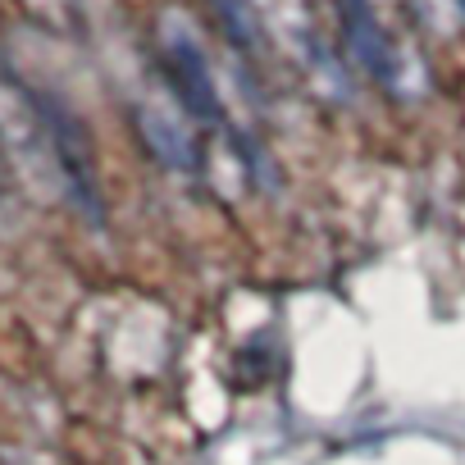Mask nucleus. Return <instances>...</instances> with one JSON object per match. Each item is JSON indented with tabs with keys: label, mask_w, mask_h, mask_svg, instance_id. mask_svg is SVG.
<instances>
[{
	"label": "nucleus",
	"mask_w": 465,
	"mask_h": 465,
	"mask_svg": "<svg viewBox=\"0 0 465 465\" xmlns=\"http://www.w3.org/2000/svg\"><path fill=\"white\" fill-rule=\"evenodd\" d=\"M142 124H146L151 151H155L164 164H173V169H192V164H196V151H192V142H187L183 133H173V128H169L164 119H155V114H146Z\"/></svg>",
	"instance_id": "obj_4"
},
{
	"label": "nucleus",
	"mask_w": 465,
	"mask_h": 465,
	"mask_svg": "<svg viewBox=\"0 0 465 465\" xmlns=\"http://www.w3.org/2000/svg\"><path fill=\"white\" fill-rule=\"evenodd\" d=\"M214 15H219V24H223L232 46H242V51L261 46V19H256L252 0H214Z\"/></svg>",
	"instance_id": "obj_3"
},
{
	"label": "nucleus",
	"mask_w": 465,
	"mask_h": 465,
	"mask_svg": "<svg viewBox=\"0 0 465 465\" xmlns=\"http://www.w3.org/2000/svg\"><path fill=\"white\" fill-rule=\"evenodd\" d=\"M164 64H169V83L178 92V101L187 105V114H196L201 124H219L223 119V105H219V92H214V74H210V60L201 51V42L192 37V28L183 19H169L164 33Z\"/></svg>",
	"instance_id": "obj_1"
},
{
	"label": "nucleus",
	"mask_w": 465,
	"mask_h": 465,
	"mask_svg": "<svg viewBox=\"0 0 465 465\" xmlns=\"http://www.w3.org/2000/svg\"><path fill=\"white\" fill-rule=\"evenodd\" d=\"M338 15H342V37H347V51L356 55V64L370 78H379L383 87H392L401 74V60L392 51V37L374 19L370 0H338Z\"/></svg>",
	"instance_id": "obj_2"
}]
</instances>
